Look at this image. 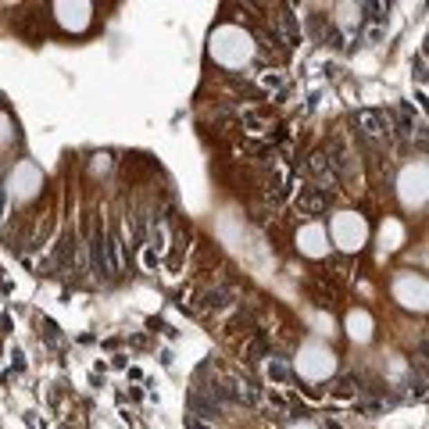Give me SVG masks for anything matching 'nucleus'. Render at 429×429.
<instances>
[{
  "mask_svg": "<svg viewBox=\"0 0 429 429\" xmlns=\"http://www.w3.org/2000/svg\"><path fill=\"white\" fill-rule=\"evenodd\" d=\"M354 125H358V133L365 140H386V143H394V133H390V118L372 111V107H361V111H354Z\"/></svg>",
  "mask_w": 429,
  "mask_h": 429,
  "instance_id": "nucleus-1",
  "label": "nucleus"
},
{
  "mask_svg": "<svg viewBox=\"0 0 429 429\" xmlns=\"http://www.w3.org/2000/svg\"><path fill=\"white\" fill-rule=\"evenodd\" d=\"M222 390H226V404L232 401V404H244V408H250V412H254V408H262V386H257L254 379H229L226 386H222Z\"/></svg>",
  "mask_w": 429,
  "mask_h": 429,
  "instance_id": "nucleus-3",
  "label": "nucleus"
},
{
  "mask_svg": "<svg viewBox=\"0 0 429 429\" xmlns=\"http://www.w3.org/2000/svg\"><path fill=\"white\" fill-rule=\"evenodd\" d=\"M275 33H283L286 47H297V43H300V21H297V15L290 8H283L275 15Z\"/></svg>",
  "mask_w": 429,
  "mask_h": 429,
  "instance_id": "nucleus-6",
  "label": "nucleus"
},
{
  "mask_svg": "<svg viewBox=\"0 0 429 429\" xmlns=\"http://www.w3.org/2000/svg\"><path fill=\"white\" fill-rule=\"evenodd\" d=\"M262 86H265V90H283V75L268 72V75H262Z\"/></svg>",
  "mask_w": 429,
  "mask_h": 429,
  "instance_id": "nucleus-11",
  "label": "nucleus"
},
{
  "mask_svg": "<svg viewBox=\"0 0 429 429\" xmlns=\"http://www.w3.org/2000/svg\"><path fill=\"white\" fill-rule=\"evenodd\" d=\"M0 211H4V190H0Z\"/></svg>",
  "mask_w": 429,
  "mask_h": 429,
  "instance_id": "nucleus-14",
  "label": "nucleus"
},
{
  "mask_svg": "<svg viewBox=\"0 0 429 429\" xmlns=\"http://www.w3.org/2000/svg\"><path fill=\"white\" fill-rule=\"evenodd\" d=\"M326 204H329V193L322 190V186H300L297 208H300V214H304V219H315V214H322V211H326Z\"/></svg>",
  "mask_w": 429,
  "mask_h": 429,
  "instance_id": "nucleus-5",
  "label": "nucleus"
},
{
  "mask_svg": "<svg viewBox=\"0 0 429 429\" xmlns=\"http://www.w3.org/2000/svg\"><path fill=\"white\" fill-rule=\"evenodd\" d=\"M247 354H250L254 361H257V358H265V354H272V347H268V340H265V336H257V340L250 343V347H247Z\"/></svg>",
  "mask_w": 429,
  "mask_h": 429,
  "instance_id": "nucleus-10",
  "label": "nucleus"
},
{
  "mask_svg": "<svg viewBox=\"0 0 429 429\" xmlns=\"http://www.w3.org/2000/svg\"><path fill=\"white\" fill-rule=\"evenodd\" d=\"M308 172L318 179V183H333L336 179V168H333V158L326 154V150H315V154L308 158Z\"/></svg>",
  "mask_w": 429,
  "mask_h": 429,
  "instance_id": "nucleus-8",
  "label": "nucleus"
},
{
  "mask_svg": "<svg viewBox=\"0 0 429 429\" xmlns=\"http://www.w3.org/2000/svg\"><path fill=\"white\" fill-rule=\"evenodd\" d=\"M90 265H93L97 279H115L111 254H107V229H104V222H97V229L90 236Z\"/></svg>",
  "mask_w": 429,
  "mask_h": 429,
  "instance_id": "nucleus-2",
  "label": "nucleus"
},
{
  "mask_svg": "<svg viewBox=\"0 0 429 429\" xmlns=\"http://www.w3.org/2000/svg\"><path fill=\"white\" fill-rule=\"evenodd\" d=\"M322 426H326V429H343L340 422H329V419H326V422H322Z\"/></svg>",
  "mask_w": 429,
  "mask_h": 429,
  "instance_id": "nucleus-13",
  "label": "nucleus"
},
{
  "mask_svg": "<svg viewBox=\"0 0 429 429\" xmlns=\"http://www.w3.org/2000/svg\"><path fill=\"white\" fill-rule=\"evenodd\" d=\"M236 300V286H229V283H222V286H214V290H208L204 293V311H226L229 304Z\"/></svg>",
  "mask_w": 429,
  "mask_h": 429,
  "instance_id": "nucleus-7",
  "label": "nucleus"
},
{
  "mask_svg": "<svg viewBox=\"0 0 429 429\" xmlns=\"http://www.w3.org/2000/svg\"><path fill=\"white\" fill-rule=\"evenodd\" d=\"M186 404H190V412H193V419H201V422H208V419H219L222 415V401L214 397V394H208V390H193L190 397H186Z\"/></svg>",
  "mask_w": 429,
  "mask_h": 429,
  "instance_id": "nucleus-4",
  "label": "nucleus"
},
{
  "mask_svg": "<svg viewBox=\"0 0 429 429\" xmlns=\"http://www.w3.org/2000/svg\"><path fill=\"white\" fill-rule=\"evenodd\" d=\"M186 429H211V426L201 422V419H186Z\"/></svg>",
  "mask_w": 429,
  "mask_h": 429,
  "instance_id": "nucleus-12",
  "label": "nucleus"
},
{
  "mask_svg": "<svg viewBox=\"0 0 429 429\" xmlns=\"http://www.w3.org/2000/svg\"><path fill=\"white\" fill-rule=\"evenodd\" d=\"M265 372H268V379H272V383H290V379H293V372H290V365H286L283 358H272Z\"/></svg>",
  "mask_w": 429,
  "mask_h": 429,
  "instance_id": "nucleus-9",
  "label": "nucleus"
}]
</instances>
